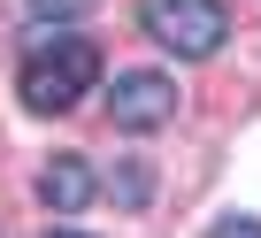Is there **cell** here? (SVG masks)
<instances>
[{
  "instance_id": "3",
  "label": "cell",
  "mask_w": 261,
  "mask_h": 238,
  "mask_svg": "<svg viewBox=\"0 0 261 238\" xmlns=\"http://www.w3.org/2000/svg\"><path fill=\"white\" fill-rule=\"evenodd\" d=\"M108 115H115V131H162L177 115V85L162 69H123L108 92Z\"/></svg>"
},
{
  "instance_id": "8",
  "label": "cell",
  "mask_w": 261,
  "mask_h": 238,
  "mask_svg": "<svg viewBox=\"0 0 261 238\" xmlns=\"http://www.w3.org/2000/svg\"><path fill=\"white\" fill-rule=\"evenodd\" d=\"M46 238H85V230H46Z\"/></svg>"
},
{
  "instance_id": "7",
  "label": "cell",
  "mask_w": 261,
  "mask_h": 238,
  "mask_svg": "<svg viewBox=\"0 0 261 238\" xmlns=\"http://www.w3.org/2000/svg\"><path fill=\"white\" fill-rule=\"evenodd\" d=\"M39 16H77V8H92V0H31Z\"/></svg>"
},
{
  "instance_id": "6",
  "label": "cell",
  "mask_w": 261,
  "mask_h": 238,
  "mask_svg": "<svg viewBox=\"0 0 261 238\" xmlns=\"http://www.w3.org/2000/svg\"><path fill=\"white\" fill-rule=\"evenodd\" d=\"M207 238H261V215H223Z\"/></svg>"
},
{
  "instance_id": "4",
  "label": "cell",
  "mask_w": 261,
  "mask_h": 238,
  "mask_svg": "<svg viewBox=\"0 0 261 238\" xmlns=\"http://www.w3.org/2000/svg\"><path fill=\"white\" fill-rule=\"evenodd\" d=\"M39 200H46L54 215H85V200H92V169H85L77 154H54V162L39 169Z\"/></svg>"
},
{
  "instance_id": "5",
  "label": "cell",
  "mask_w": 261,
  "mask_h": 238,
  "mask_svg": "<svg viewBox=\"0 0 261 238\" xmlns=\"http://www.w3.org/2000/svg\"><path fill=\"white\" fill-rule=\"evenodd\" d=\"M115 200H123V207H146V169H139V162L115 177Z\"/></svg>"
},
{
  "instance_id": "1",
  "label": "cell",
  "mask_w": 261,
  "mask_h": 238,
  "mask_svg": "<svg viewBox=\"0 0 261 238\" xmlns=\"http://www.w3.org/2000/svg\"><path fill=\"white\" fill-rule=\"evenodd\" d=\"M92 85H100V46L77 39V31H54V39L23 62V108H31V115H69Z\"/></svg>"
},
{
  "instance_id": "2",
  "label": "cell",
  "mask_w": 261,
  "mask_h": 238,
  "mask_svg": "<svg viewBox=\"0 0 261 238\" xmlns=\"http://www.w3.org/2000/svg\"><path fill=\"white\" fill-rule=\"evenodd\" d=\"M139 23H146L177 62H207V54L223 46V31H230L223 0H139Z\"/></svg>"
}]
</instances>
